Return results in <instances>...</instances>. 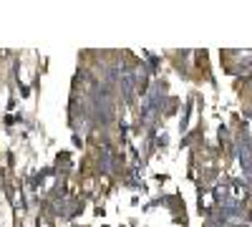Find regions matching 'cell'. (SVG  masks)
Here are the masks:
<instances>
[{"mask_svg": "<svg viewBox=\"0 0 252 227\" xmlns=\"http://www.w3.org/2000/svg\"><path fill=\"white\" fill-rule=\"evenodd\" d=\"M119 84H121V94H124V98L129 101V98H131V94H134V89L139 86V81H136V73H131V71L121 73Z\"/></svg>", "mask_w": 252, "mask_h": 227, "instance_id": "cell-1", "label": "cell"}]
</instances>
